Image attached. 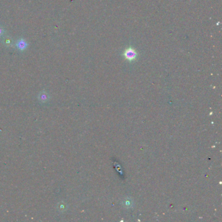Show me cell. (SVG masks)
<instances>
[{
  "label": "cell",
  "instance_id": "obj_1",
  "mask_svg": "<svg viewBox=\"0 0 222 222\" xmlns=\"http://www.w3.org/2000/svg\"><path fill=\"white\" fill-rule=\"evenodd\" d=\"M123 55H124V57L125 58V59L128 60V61H134V60L136 59L137 56H138V53L134 48H132V47H129V48H126L125 50V52H124Z\"/></svg>",
  "mask_w": 222,
  "mask_h": 222
},
{
  "label": "cell",
  "instance_id": "obj_2",
  "mask_svg": "<svg viewBox=\"0 0 222 222\" xmlns=\"http://www.w3.org/2000/svg\"><path fill=\"white\" fill-rule=\"evenodd\" d=\"M28 43L24 39H20L17 41L16 46L18 50L20 51H24L28 47Z\"/></svg>",
  "mask_w": 222,
  "mask_h": 222
},
{
  "label": "cell",
  "instance_id": "obj_3",
  "mask_svg": "<svg viewBox=\"0 0 222 222\" xmlns=\"http://www.w3.org/2000/svg\"><path fill=\"white\" fill-rule=\"evenodd\" d=\"M3 44H5V46H7V47H13V40H12V39L9 38V37H5L4 40H3Z\"/></svg>",
  "mask_w": 222,
  "mask_h": 222
},
{
  "label": "cell",
  "instance_id": "obj_4",
  "mask_svg": "<svg viewBox=\"0 0 222 222\" xmlns=\"http://www.w3.org/2000/svg\"><path fill=\"white\" fill-rule=\"evenodd\" d=\"M5 33V30L2 26L0 25V37H1Z\"/></svg>",
  "mask_w": 222,
  "mask_h": 222
}]
</instances>
